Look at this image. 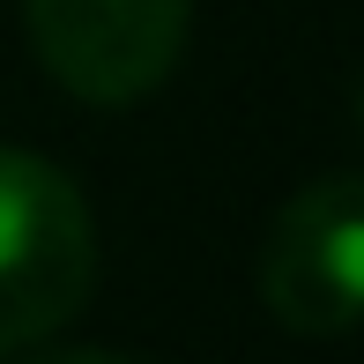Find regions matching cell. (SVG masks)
<instances>
[{"instance_id":"1","label":"cell","mask_w":364,"mask_h":364,"mask_svg":"<svg viewBox=\"0 0 364 364\" xmlns=\"http://www.w3.org/2000/svg\"><path fill=\"white\" fill-rule=\"evenodd\" d=\"M97 290L90 201L38 149L0 141V357L38 350Z\"/></svg>"},{"instance_id":"2","label":"cell","mask_w":364,"mask_h":364,"mask_svg":"<svg viewBox=\"0 0 364 364\" xmlns=\"http://www.w3.org/2000/svg\"><path fill=\"white\" fill-rule=\"evenodd\" d=\"M45 75L82 105H141L186 60L193 0H23Z\"/></svg>"},{"instance_id":"3","label":"cell","mask_w":364,"mask_h":364,"mask_svg":"<svg viewBox=\"0 0 364 364\" xmlns=\"http://www.w3.org/2000/svg\"><path fill=\"white\" fill-rule=\"evenodd\" d=\"M260 297L275 327L312 342H342L357 327L364 297V178L327 171L290 193V208L268 230L260 253Z\"/></svg>"},{"instance_id":"4","label":"cell","mask_w":364,"mask_h":364,"mask_svg":"<svg viewBox=\"0 0 364 364\" xmlns=\"http://www.w3.org/2000/svg\"><path fill=\"white\" fill-rule=\"evenodd\" d=\"M38 364H141V357H119V350H60V357H38Z\"/></svg>"}]
</instances>
